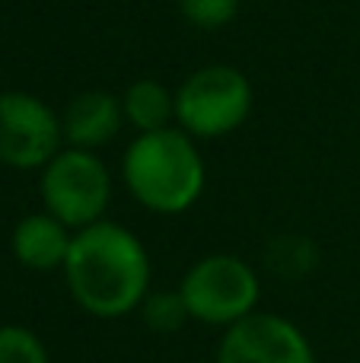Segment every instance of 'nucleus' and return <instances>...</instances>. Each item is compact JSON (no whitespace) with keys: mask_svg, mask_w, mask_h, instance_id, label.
Returning a JSON list of instances; mask_svg holds the SVG:
<instances>
[{"mask_svg":"<svg viewBox=\"0 0 360 363\" xmlns=\"http://www.w3.org/2000/svg\"><path fill=\"white\" fill-rule=\"evenodd\" d=\"M0 363H51V354L32 328L0 325Z\"/></svg>","mask_w":360,"mask_h":363,"instance_id":"obj_12","label":"nucleus"},{"mask_svg":"<svg viewBox=\"0 0 360 363\" xmlns=\"http://www.w3.org/2000/svg\"><path fill=\"white\" fill-rule=\"evenodd\" d=\"M70 242H74V230L64 226L48 211L26 213L16 226H13V258L29 271H57L67 262Z\"/></svg>","mask_w":360,"mask_h":363,"instance_id":"obj_9","label":"nucleus"},{"mask_svg":"<svg viewBox=\"0 0 360 363\" xmlns=\"http://www.w3.org/2000/svg\"><path fill=\"white\" fill-rule=\"evenodd\" d=\"M61 271L77 309L102 322L137 313L153 284V258L144 239L115 220L77 230Z\"/></svg>","mask_w":360,"mask_h":363,"instance_id":"obj_1","label":"nucleus"},{"mask_svg":"<svg viewBox=\"0 0 360 363\" xmlns=\"http://www.w3.org/2000/svg\"><path fill=\"white\" fill-rule=\"evenodd\" d=\"M191 322L210 328H230L252 315L261 300V281L255 264L233 252H210L189 264L179 281Z\"/></svg>","mask_w":360,"mask_h":363,"instance_id":"obj_4","label":"nucleus"},{"mask_svg":"<svg viewBox=\"0 0 360 363\" xmlns=\"http://www.w3.org/2000/svg\"><path fill=\"white\" fill-rule=\"evenodd\" d=\"M125 125L128 121L121 96L108 93V89H83L61 112L64 147H77V150H99V147L112 144Z\"/></svg>","mask_w":360,"mask_h":363,"instance_id":"obj_8","label":"nucleus"},{"mask_svg":"<svg viewBox=\"0 0 360 363\" xmlns=\"http://www.w3.org/2000/svg\"><path fill=\"white\" fill-rule=\"evenodd\" d=\"M252 108V80L233 64H204L176 86V128L195 140H217L240 131Z\"/></svg>","mask_w":360,"mask_h":363,"instance_id":"obj_3","label":"nucleus"},{"mask_svg":"<svg viewBox=\"0 0 360 363\" xmlns=\"http://www.w3.org/2000/svg\"><path fill=\"white\" fill-rule=\"evenodd\" d=\"M259 4H261V0H259Z\"/></svg>","mask_w":360,"mask_h":363,"instance_id":"obj_14","label":"nucleus"},{"mask_svg":"<svg viewBox=\"0 0 360 363\" xmlns=\"http://www.w3.org/2000/svg\"><path fill=\"white\" fill-rule=\"evenodd\" d=\"M121 182L140 207L159 217H176L198 204L204 194V157L198 140L182 128L134 134L121 157Z\"/></svg>","mask_w":360,"mask_h":363,"instance_id":"obj_2","label":"nucleus"},{"mask_svg":"<svg viewBox=\"0 0 360 363\" xmlns=\"http://www.w3.org/2000/svg\"><path fill=\"white\" fill-rule=\"evenodd\" d=\"M38 176L42 207L70 230H83L106 220L112 201V172L96 150L61 147Z\"/></svg>","mask_w":360,"mask_h":363,"instance_id":"obj_5","label":"nucleus"},{"mask_svg":"<svg viewBox=\"0 0 360 363\" xmlns=\"http://www.w3.org/2000/svg\"><path fill=\"white\" fill-rule=\"evenodd\" d=\"M176 4L189 26L201 32H217L236 19L242 0H176Z\"/></svg>","mask_w":360,"mask_h":363,"instance_id":"obj_13","label":"nucleus"},{"mask_svg":"<svg viewBox=\"0 0 360 363\" xmlns=\"http://www.w3.org/2000/svg\"><path fill=\"white\" fill-rule=\"evenodd\" d=\"M137 313L153 335H176L185 322H191L179 287L176 290H150Z\"/></svg>","mask_w":360,"mask_h":363,"instance_id":"obj_11","label":"nucleus"},{"mask_svg":"<svg viewBox=\"0 0 360 363\" xmlns=\"http://www.w3.org/2000/svg\"><path fill=\"white\" fill-rule=\"evenodd\" d=\"M214 363H316V351L297 322L255 309L223 328Z\"/></svg>","mask_w":360,"mask_h":363,"instance_id":"obj_7","label":"nucleus"},{"mask_svg":"<svg viewBox=\"0 0 360 363\" xmlns=\"http://www.w3.org/2000/svg\"><path fill=\"white\" fill-rule=\"evenodd\" d=\"M64 147L61 115L23 89L0 93V163L10 169H42Z\"/></svg>","mask_w":360,"mask_h":363,"instance_id":"obj_6","label":"nucleus"},{"mask_svg":"<svg viewBox=\"0 0 360 363\" xmlns=\"http://www.w3.org/2000/svg\"><path fill=\"white\" fill-rule=\"evenodd\" d=\"M121 108H125L128 128H134V134H150L163 131V128L176 125V89H169L166 83L140 77V80L128 83V89L121 93Z\"/></svg>","mask_w":360,"mask_h":363,"instance_id":"obj_10","label":"nucleus"}]
</instances>
